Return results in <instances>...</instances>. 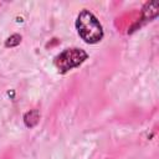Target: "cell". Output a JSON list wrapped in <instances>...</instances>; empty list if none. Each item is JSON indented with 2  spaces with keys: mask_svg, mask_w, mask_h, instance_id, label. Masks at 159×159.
Instances as JSON below:
<instances>
[{
  "mask_svg": "<svg viewBox=\"0 0 159 159\" xmlns=\"http://www.w3.org/2000/svg\"><path fill=\"white\" fill-rule=\"evenodd\" d=\"M76 29L81 39L87 43H96L103 37L102 25L97 17L87 10H83L78 14L76 20Z\"/></svg>",
  "mask_w": 159,
  "mask_h": 159,
  "instance_id": "cell-1",
  "label": "cell"
},
{
  "mask_svg": "<svg viewBox=\"0 0 159 159\" xmlns=\"http://www.w3.org/2000/svg\"><path fill=\"white\" fill-rule=\"evenodd\" d=\"M87 57H88V55L86 51H83L82 48H78V47H72V48H66L62 52H60L55 57L53 63L60 72L65 73V72L80 66Z\"/></svg>",
  "mask_w": 159,
  "mask_h": 159,
  "instance_id": "cell-2",
  "label": "cell"
},
{
  "mask_svg": "<svg viewBox=\"0 0 159 159\" xmlns=\"http://www.w3.org/2000/svg\"><path fill=\"white\" fill-rule=\"evenodd\" d=\"M143 14H144V19H153L158 15V1H152L148 2L144 9H143Z\"/></svg>",
  "mask_w": 159,
  "mask_h": 159,
  "instance_id": "cell-3",
  "label": "cell"
},
{
  "mask_svg": "<svg viewBox=\"0 0 159 159\" xmlns=\"http://www.w3.org/2000/svg\"><path fill=\"white\" fill-rule=\"evenodd\" d=\"M24 120H25V124L27 127H34L37 122H39V111L37 109H32L30 112H27L24 117Z\"/></svg>",
  "mask_w": 159,
  "mask_h": 159,
  "instance_id": "cell-4",
  "label": "cell"
},
{
  "mask_svg": "<svg viewBox=\"0 0 159 159\" xmlns=\"http://www.w3.org/2000/svg\"><path fill=\"white\" fill-rule=\"evenodd\" d=\"M20 41H21V36L17 35V34H15V35H11V36L6 40L5 46H6V47H14V46H17V45L20 43Z\"/></svg>",
  "mask_w": 159,
  "mask_h": 159,
  "instance_id": "cell-5",
  "label": "cell"
}]
</instances>
